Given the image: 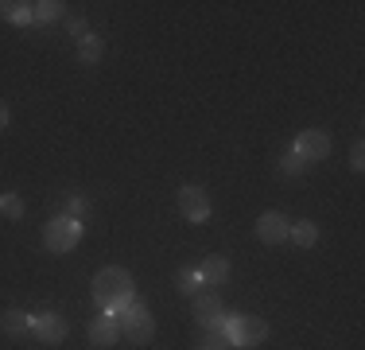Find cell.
<instances>
[{
    "label": "cell",
    "instance_id": "1",
    "mask_svg": "<svg viewBox=\"0 0 365 350\" xmlns=\"http://www.w3.org/2000/svg\"><path fill=\"white\" fill-rule=\"evenodd\" d=\"M93 304L106 308L113 319L125 315L128 304H133V273H125V269H117V265L101 269V273L93 276Z\"/></svg>",
    "mask_w": 365,
    "mask_h": 350
},
{
    "label": "cell",
    "instance_id": "2",
    "mask_svg": "<svg viewBox=\"0 0 365 350\" xmlns=\"http://www.w3.org/2000/svg\"><path fill=\"white\" fill-rule=\"evenodd\" d=\"M78 238H82V222L71 214H55L47 226H43V241H47L51 253H71Z\"/></svg>",
    "mask_w": 365,
    "mask_h": 350
},
{
    "label": "cell",
    "instance_id": "3",
    "mask_svg": "<svg viewBox=\"0 0 365 350\" xmlns=\"http://www.w3.org/2000/svg\"><path fill=\"white\" fill-rule=\"evenodd\" d=\"M117 327H120V335L128 339V343H136V346H144V343H152V335H155V319L148 315L144 304H128V311L125 315H117Z\"/></svg>",
    "mask_w": 365,
    "mask_h": 350
},
{
    "label": "cell",
    "instance_id": "4",
    "mask_svg": "<svg viewBox=\"0 0 365 350\" xmlns=\"http://www.w3.org/2000/svg\"><path fill=\"white\" fill-rule=\"evenodd\" d=\"M225 335H230L233 343H241V346H260L268 339V323L260 319V315H230Z\"/></svg>",
    "mask_w": 365,
    "mask_h": 350
},
{
    "label": "cell",
    "instance_id": "5",
    "mask_svg": "<svg viewBox=\"0 0 365 350\" xmlns=\"http://www.w3.org/2000/svg\"><path fill=\"white\" fill-rule=\"evenodd\" d=\"M190 304H195V319L202 323L206 331H225V327H230V315L222 311L218 292H198Z\"/></svg>",
    "mask_w": 365,
    "mask_h": 350
},
{
    "label": "cell",
    "instance_id": "6",
    "mask_svg": "<svg viewBox=\"0 0 365 350\" xmlns=\"http://www.w3.org/2000/svg\"><path fill=\"white\" fill-rule=\"evenodd\" d=\"M179 210L187 222H206L210 218V195L202 187H182L179 191Z\"/></svg>",
    "mask_w": 365,
    "mask_h": 350
},
{
    "label": "cell",
    "instance_id": "7",
    "mask_svg": "<svg viewBox=\"0 0 365 350\" xmlns=\"http://www.w3.org/2000/svg\"><path fill=\"white\" fill-rule=\"evenodd\" d=\"M288 230H292V222L280 214V210H268V214H260V218H257V238L264 241V245H280V241H288Z\"/></svg>",
    "mask_w": 365,
    "mask_h": 350
},
{
    "label": "cell",
    "instance_id": "8",
    "mask_svg": "<svg viewBox=\"0 0 365 350\" xmlns=\"http://www.w3.org/2000/svg\"><path fill=\"white\" fill-rule=\"evenodd\" d=\"M295 152L303 156V160H327L330 156V136L323 133V129H307V133H299V140H295Z\"/></svg>",
    "mask_w": 365,
    "mask_h": 350
},
{
    "label": "cell",
    "instance_id": "9",
    "mask_svg": "<svg viewBox=\"0 0 365 350\" xmlns=\"http://www.w3.org/2000/svg\"><path fill=\"white\" fill-rule=\"evenodd\" d=\"M66 331H71V327H66L63 315H51L47 311V315H36V319H31V335H36L39 343H63Z\"/></svg>",
    "mask_w": 365,
    "mask_h": 350
},
{
    "label": "cell",
    "instance_id": "10",
    "mask_svg": "<svg viewBox=\"0 0 365 350\" xmlns=\"http://www.w3.org/2000/svg\"><path fill=\"white\" fill-rule=\"evenodd\" d=\"M117 339H120V327H117V319H113V315L90 323V343H93V346H113Z\"/></svg>",
    "mask_w": 365,
    "mask_h": 350
},
{
    "label": "cell",
    "instance_id": "11",
    "mask_svg": "<svg viewBox=\"0 0 365 350\" xmlns=\"http://www.w3.org/2000/svg\"><path fill=\"white\" fill-rule=\"evenodd\" d=\"M198 276H202L206 288H222L225 280H230V261H225V257H206V265H202V273H198Z\"/></svg>",
    "mask_w": 365,
    "mask_h": 350
},
{
    "label": "cell",
    "instance_id": "12",
    "mask_svg": "<svg viewBox=\"0 0 365 350\" xmlns=\"http://www.w3.org/2000/svg\"><path fill=\"white\" fill-rule=\"evenodd\" d=\"M0 331H4V335H12V339L31 335V315L28 311H4V315H0Z\"/></svg>",
    "mask_w": 365,
    "mask_h": 350
},
{
    "label": "cell",
    "instance_id": "13",
    "mask_svg": "<svg viewBox=\"0 0 365 350\" xmlns=\"http://www.w3.org/2000/svg\"><path fill=\"white\" fill-rule=\"evenodd\" d=\"M0 16L12 24H36V16H31V4H20V0H0Z\"/></svg>",
    "mask_w": 365,
    "mask_h": 350
},
{
    "label": "cell",
    "instance_id": "14",
    "mask_svg": "<svg viewBox=\"0 0 365 350\" xmlns=\"http://www.w3.org/2000/svg\"><path fill=\"white\" fill-rule=\"evenodd\" d=\"M288 238H292L295 245H303V249H311V245H315V241H319V226H315V222H311V218H307V222H292V230H288Z\"/></svg>",
    "mask_w": 365,
    "mask_h": 350
},
{
    "label": "cell",
    "instance_id": "15",
    "mask_svg": "<svg viewBox=\"0 0 365 350\" xmlns=\"http://www.w3.org/2000/svg\"><path fill=\"white\" fill-rule=\"evenodd\" d=\"M101 51H106V43H101L93 31H86L82 39H78V59H82V63H98Z\"/></svg>",
    "mask_w": 365,
    "mask_h": 350
},
{
    "label": "cell",
    "instance_id": "16",
    "mask_svg": "<svg viewBox=\"0 0 365 350\" xmlns=\"http://www.w3.org/2000/svg\"><path fill=\"white\" fill-rule=\"evenodd\" d=\"M31 16H36V24H51L63 16V4L58 0H39V4H31Z\"/></svg>",
    "mask_w": 365,
    "mask_h": 350
},
{
    "label": "cell",
    "instance_id": "17",
    "mask_svg": "<svg viewBox=\"0 0 365 350\" xmlns=\"http://www.w3.org/2000/svg\"><path fill=\"white\" fill-rule=\"evenodd\" d=\"M175 284H179V292H182V296H190V300H195V296L202 292V276L190 273V269H182V273L175 276Z\"/></svg>",
    "mask_w": 365,
    "mask_h": 350
},
{
    "label": "cell",
    "instance_id": "18",
    "mask_svg": "<svg viewBox=\"0 0 365 350\" xmlns=\"http://www.w3.org/2000/svg\"><path fill=\"white\" fill-rule=\"evenodd\" d=\"M0 214L12 218V222H16V218H24V199L20 195H0Z\"/></svg>",
    "mask_w": 365,
    "mask_h": 350
},
{
    "label": "cell",
    "instance_id": "19",
    "mask_svg": "<svg viewBox=\"0 0 365 350\" xmlns=\"http://www.w3.org/2000/svg\"><path fill=\"white\" fill-rule=\"evenodd\" d=\"M303 171H307V160H303L299 152H288L280 160V175H303Z\"/></svg>",
    "mask_w": 365,
    "mask_h": 350
},
{
    "label": "cell",
    "instance_id": "20",
    "mask_svg": "<svg viewBox=\"0 0 365 350\" xmlns=\"http://www.w3.org/2000/svg\"><path fill=\"white\" fill-rule=\"evenodd\" d=\"M230 346H233V339L225 335V331H206L202 350H230Z\"/></svg>",
    "mask_w": 365,
    "mask_h": 350
},
{
    "label": "cell",
    "instance_id": "21",
    "mask_svg": "<svg viewBox=\"0 0 365 350\" xmlns=\"http://www.w3.org/2000/svg\"><path fill=\"white\" fill-rule=\"evenodd\" d=\"M350 168H354V171H361V168H365V144H361V140L350 148Z\"/></svg>",
    "mask_w": 365,
    "mask_h": 350
},
{
    "label": "cell",
    "instance_id": "22",
    "mask_svg": "<svg viewBox=\"0 0 365 350\" xmlns=\"http://www.w3.org/2000/svg\"><path fill=\"white\" fill-rule=\"evenodd\" d=\"M66 31L82 39V35H86V20H82V16H71V20H66Z\"/></svg>",
    "mask_w": 365,
    "mask_h": 350
},
{
    "label": "cell",
    "instance_id": "23",
    "mask_svg": "<svg viewBox=\"0 0 365 350\" xmlns=\"http://www.w3.org/2000/svg\"><path fill=\"white\" fill-rule=\"evenodd\" d=\"M82 210H86V199H71V218H78V214H82Z\"/></svg>",
    "mask_w": 365,
    "mask_h": 350
},
{
    "label": "cell",
    "instance_id": "24",
    "mask_svg": "<svg viewBox=\"0 0 365 350\" xmlns=\"http://www.w3.org/2000/svg\"><path fill=\"white\" fill-rule=\"evenodd\" d=\"M4 129H8V105L0 101V133H4Z\"/></svg>",
    "mask_w": 365,
    "mask_h": 350
}]
</instances>
